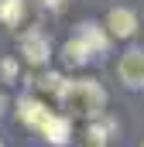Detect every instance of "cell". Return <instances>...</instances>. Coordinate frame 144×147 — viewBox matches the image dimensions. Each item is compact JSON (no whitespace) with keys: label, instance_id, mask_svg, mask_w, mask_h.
<instances>
[{"label":"cell","instance_id":"6da1fadb","mask_svg":"<svg viewBox=\"0 0 144 147\" xmlns=\"http://www.w3.org/2000/svg\"><path fill=\"white\" fill-rule=\"evenodd\" d=\"M62 106L69 116H96L107 106V92L96 79H69L58 92Z\"/></svg>","mask_w":144,"mask_h":147},{"label":"cell","instance_id":"7a4b0ae2","mask_svg":"<svg viewBox=\"0 0 144 147\" xmlns=\"http://www.w3.org/2000/svg\"><path fill=\"white\" fill-rule=\"evenodd\" d=\"M117 75H120V82H124L127 89H144V51L141 48H134V51H127V55L120 58Z\"/></svg>","mask_w":144,"mask_h":147},{"label":"cell","instance_id":"3957f363","mask_svg":"<svg viewBox=\"0 0 144 147\" xmlns=\"http://www.w3.org/2000/svg\"><path fill=\"white\" fill-rule=\"evenodd\" d=\"M21 55H24L31 65H45V62H48V55H52L48 34H41L38 28L24 31V34H21Z\"/></svg>","mask_w":144,"mask_h":147},{"label":"cell","instance_id":"277c9868","mask_svg":"<svg viewBox=\"0 0 144 147\" xmlns=\"http://www.w3.org/2000/svg\"><path fill=\"white\" fill-rule=\"evenodd\" d=\"M107 28H110L117 38H130L134 31H137V14L127 10V7H113L110 17H107Z\"/></svg>","mask_w":144,"mask_h":147},{"label":"cell","instance_id":"5b68a950","mask_svg":"<svg viewBox=\"0 0 144 147\" xmlns=\"http://www.w3.org/2000/svg\"><path fill=\"white\" fill-rule=\"evenodd\" d=\"M41 134H45V140H52L55 147L69 144V137H72V123H69V116H55V113H52V116L45 120Z\"/></svg>","mask_w":144,"mask_h":147},{"label":"cell","instance_id":"8992f818","mask_svg":"<svg viewBox=\"0 0 144 147\" xmlns=\"http://www.w3.org/2000/svg\"><path fill=\"white\" fill-rule=\"evenodd\" d=\"M17 116H21V123H24V127L41 130V127H45V120H48L52 113H48V106H45V103H38V99H21Z\"/></svg>","mask_w":144,"mask_h":147},{"label":"cell","instance_id":"52a82bcc","mask_svg":"<svg viewBox=\"0 0 144 147\" xmlns=\"http://www.w3.org/2000/svg\"><path fill=\"white\" fill-rule=\"evenodd\" d=\"M62 55H65V62H69V65H86L96 51H93V48H89L79 34H72L69 41H65V51H62Z\"/></svg>","mask_w":144,"mask_h":147},{"label":"cell","instance_id":"ba28073f","mask_svg":"<svg viewBox=\"0 0 144 147\" xmlns=\"http://www.w3.org/2000/svg\"><path fill=\"white\" fill-rule=\"evenodd\" d=\"M21 17H24V3H21V0H0V21H3L7 28L21 24Z\"/></svg>","mask_w":144,"mask_h":147},{"label":"cell","instance_id":"9c48e42d","mask_svg":"<svg viewBox=\"0 0 144 147\" xmlns=\"http://www.w3.org/2000/svg\"><path fill=\"white\" fill-rule=\"evenodd\" d=\"M79 147H107V127H103V123L86 127L82 137H79Z\"/></svg>","mask_w":144,"mask_h":147},{"label":"cell","instance_id":"30bf717a","mask_svg":"<svg viewBox=\"0 0 144 147\" xmlns=\"http://www.w3.org/2000/svg\"><path fill=\"white\" fill-rule=\"evenodd\" d=\"M62 3H65V0H41V7H52V10H58Z\"/></svg>","mask_w":144,"mask_h":147},{"label":"cell","instance_id":"8fae6325","mask_svg":"<svg viewBox=\"0 0 144 147\" xmlns=\"http://www.w3.org/2000/svg\"><path fill=\"white\" fill-rule=\"evenodd\" d=\"M3 113H7V96L0 92V116H3Z\"/></svg>","mask_w":144,"mask_h":147},{"label":"cell","instance_id":"7c38bea8","mask_svg":"<svg viewBox=\"0 0 144 147\" xmlns=\"http://www.w3.org/2000/svg\"><path fill=\"white\" fill-rule=\"evenodd\" d=\"M0 147H3V140H0Z\"/></svg>","mask_w":144,"mask_h":147},{"label":"cell","instance_id":"4fadbf2b","mask_svg":"<svg viewBox=\"0 0 144 147\" xmlns=\"http://www.w3.org/2000/svg\"><path fill=\"white\" fill-rule=\"evenodd\" d=\"M141 147H144V144H141Z\"/></svg>","mask_w":144,"mask_h":147}]
</instances>
